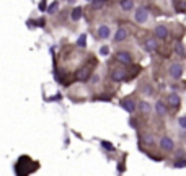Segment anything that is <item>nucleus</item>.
I'll return each instance as SVG.
<instances>
[{
  "label": "nucleus",
  "instance_id": "nucleus-1",
  "mask_svg": "<svg viewBox=\"0 0 186 176\" xmlns=\"http://www.w3.org/2000/svg\"><path fill=\"white\" fill-rule=\"evenodd\" d=\"M170 75L175 80L181 78V75H183V67H181L180 64H172V67H170Z\"/></svg>",
  "mask_w": 186,
  "mask_h": 176
},
{
  "label": "nucleus",
  "instance_id": "nucleus-2",
  "mask_svg": "<svg viewBox=\"0 0 186 176\" xmlns=\"http://www.w3.org/2000/svg\"><path fill=\"white\" fill-rule=\"evenodd\" d=\"M147 18H149V11L145 8H139L136 11V21L137 23H145V21H147Z\"/></svg>",
  "mask_w": 186,
  "mask_h": 176
},
{
  "label": "nucleus",
  "instance_id": "nucleus-3",
  "mask_svg": "<svg viewBox=\"0 0 186 176\" xmlns=\"http://www.w3.org/2000/svg\"><path fill=\"white\" fill-rule=\"evenodd\" d=\"M155 36H157V38H160V39H167L168 38V30L163 25H159L155 28Z\"/></svg>",
  "mask_w": 186,
  "mask_h": 176
},
{
  "label": "nucleus",
  "instance_id": "nucleus-4",
  "mask_svg": "<svg viewBox=\"0 0 186 176\" xmlns=\"http://www.w3.org/2000/svg\"><path fill=\"white\" fill-rule=\"evenodd\" d=\"M160 147L163 150H167V152H170V150H173V142H172V139H168V137H162L160 139Z\"/></svg>",
  "mask_w": 186,
  "mask_h": 176
},
{
  "label": "nucleus",
  "instance_id": "nucleus-5",
  "mask_svg": "<svg viewBox=\"0 0 186 176\" xmlns=\"http://www.w3.org/2000/svg\"><path fill=\"white\" fill-rule=\"evenodd\" d=\"M168 105L172 106V108H178L180 106V96H178L176 93H172V95H168Z\"/></svg>",
  "mask_w": 186,
  "mask_h": 176
},
{
  "label": "nucleus",
  "instance_id": "nucleus-6",
  "mask_svg": "<svg viewBox=\"0 0 186 176\" xmlns=\"http://www.w3.org/2000/svg\"><path fill=\"white\" fill-rule=\"evenodd\" d=\"M126 38H127V31L124 30V28H119L118 33L114 34V41H116V42H121V41H124Z\"/></svg>",
  "mask_w": 186,
  "mask_h": 176
},
{
  "label": "nucleus",
  "instance_id": "nucleus-7",
  "mask_svg": "<svg viewBox=\"0 0 186 176\" xmlns=\"http://www.w3.org/2000/svg\"><path fill=\"white\" fill-rule=\"evenodd\" d=\"M98 36L101 39H108V38H110V28H108L106 25H101L98 28Z\"/></svg>",
  "mask_w": 186,
  "mask_h": 176
},
{
  "label": "nucleus",
  "instance_id": "nucleus-8",
  "mask_svg": "<svg viewBox=\"0 0 186 176\" xmlns=\"http://www.w3.org/2000/svg\"><path fill=\"white\" fill-rule=\"evenodd\" d=\"M145 49H147L149 52H152V51L157 49V41H155V38H149L147 41H145Z\"/></svg>",
  "mask_w": 186,
  "mask_h": 176
},
{
  "label": "nucleus",
  "instance_id": "nucleus-9",
  "mask_svg": "<svg viewBox=\"0 0 186 176\" xmlns=\"http://www.w3.org/2000/svg\"><path fill=\"white\" fill-rule=\"evenodd\" d=\"M123 108L127 111V113H134V109H136L134 103H132L131 99H124V101H123Z\"/></svg>",
  "mask_w": 186,
  "mask_h": 176
},
{
  "label": "nucleus",
  "instance_id": "nucleus-10",
  "mask_svg": "<svg viewBox=\"0 0 186 176\" xmlns=\"http://www.w3.org/2000/svg\"><path fill=\"white\" fill-rule=\"evenodd\" d=\"M155 111L159 113V116H165V114H167V108H165V105L162 101L155 103Z\"/></svg>",
  "mask_w": 186,
  "mask_h": 176
},
{
  "label": "nucleus",
  "instance_id": "nucleus-11",
  "mask_svg": "<svg viewBox=\"0 0 186 176\" xmlns=\"http://www.w3.org/2000/svg\"><path fill=\"white\" fill-rule=\"evenodd\" d=\"M88 75H90V72H88L87 67L77 72V78H79V80H88Z\"/></svg>",
  "mask_w": 186,
  "mask_h": 176
},
{
  "label": "nucleus",
  "instance_id": "nucleus-12",
  "mask_svg": "<svg viewBox=\"0 0 186 176\" xmlns=\"http://www.w3.org/2000/svg\"><path fill=\"white\" fill-rule=\"evenodd\" d=\"M118 59L123 64H129V62H131V55H129L127 52H118Z\"/></svg>",
  "mask_w": 186,
  "mask_h": 176
},
{
  "label": "nucleus",
  "instance_id": "nucleus-13",
  "mask_svg": "<svg viewBox=\"0 0 186 176\" xmlns=\"http://www.w3.org/2000/svg\"><path fill=\"white\" fill-rule=\"evenodd\" d=\"M132 7H134V3H132V0H123V2H121V8L123 10H131Z\"/></svg>",
  "mask_w": 186,
  "mask_h": 176
},
{
  "label": "nucleus",
  "instance_id": "nucleus-14",
  "mask_svg": "<svg viewBox=\"0 0 186 176\" xmlns=\"http://www.w3.org/2000/svg\"><path fill=\"white\" fill-rule=\"evenodd\" d=\"M72 20H74V21H77V20H80V17H82V8H79V7H77L75 10H72Z\"/></svg>",
  "mask_w": 186,
  "mask_h": 176
},
{
  "label": "nucleus",
  "instance_id": "nucleus-15",
  "mask_svg": "<svg viewBox=\"0 0 186 176\" xmlns=\"http://www.w3.org/2000/svg\"><path fill=\"white\" fill-rule=\"evenodd\" d=\"M139 109L142 111V113H150V105H149L147 101H140V105H139Z\"/></svg>",
  "mask_w": 186,
  "mask_h": 176
},
{
  "label": "nucleus",
  "instance_id": "nucleus-16",
  "mask_svg": "<svg viewBox=\"0 0 186 176\" xmlns=\"http://www.w3.org/2000/svg\"><path fill=\"white\" fill-rule=\"evenodd\" d=\"M176 54H180V55H184V47H183V44L181 42H176Z\"/></svg>",
  "mask_w": 186,
  "mask_h": 176
},
{
  "label": "nucleus",
  "instance_id": "nucleus-17",
  "mask_svg": "<svg viewBox=\"0 0 186 176\" xmlns=\"http://www.w3.org/2000/svg\"><path fill=\"white\" fill-rule=\"evenodd\" d=\"M57 8H59L57 2H54V3H51V5H49V8H47V11H49V13H56V11H57Z\"/></svg>",
  "mask_w": 186,
  "mask_h": 176
},
{
  "label": "nucleus",
  "instance_id": "nucleus-18",
  "mask_svg": "<svg viewBox=\"0 0 186 176\" xmlns=\"http://www.w3.org/2000/svg\"><path fill=\"white\" fill-rule=\"evenodd\" d=\"M113 78H114V80H123L124 78V72H121V70L114 72V74H113Z\"/></svg>",
  "mask_w": 186,
  "mask_h": 176
},
{
  "label": "nucleus",
  "instance_id": "nucleus-19",
  "mask_svg": "<svg viewBox=\"0 0 186 176\" xmlns=\"http://www.w3.org/2000/svg\"><path fill=\"white\" fill-rule=\"evenodd\" d=\"M104 5V0H93V8H101Z\"/></svg>",
  "mask_w": 186,
  "mask_h": 176
},
{
  "label": "nucleus",
  "instance_id": "nucleus-20",
  "mask_svg": "<svg viewBox=\"0 0 186 176\" xmlns=\"http://www.w3.org/2000/svg\"><path fill=\"white\" fill-rule=\"evenodd\" d=\"M144 142L147 143V145H152V143L155 142V139H153L152 135H144Z\"/></svg>",
  "mask_w": 186,
  "mask_h": 176
},
{
  "label": "nucleus",
  "instance_id": "nucleus-21",
  "mask_svg": "<svg viewBox=\"0 0 186 176\" xmlns=\"http://www.w3.org/2000/svg\"><path fill=\"white\" fill-rule=\"evenodd\" d=\"M173 166H175V168H184V166H186V160H181V162H176Z\"/></svg>",
  "mask_w": 186,
  "mask_h": 176
},
{
  "label": "nucleus",
  "instance_id": "nucleus-22",
  "mask_svg": "<svg viewBox=\"0 0 186 176\" xmlns=\"http://www.w3.org/2000/svg\"><path fill=\"white\" fill-rule=\"evenodd\" d=\"M101 145H103V147H104V149H106V150H113V149H114V147H113L110 142H106V140H103V142H101Z\"/></svg>",
  "mask_w": 186,
  "mask_h": 176
},
{
  "label": "nucleus",
  "instance_id": "nucleus-23",
  "mask_svg": "<svg viewBox=\"0 0 186 176\" xmlns=\"http://www.w3.org/2000/svg\"><path fill=\"white\" fill-rule=\"evenodd\" d=\"M176 7H178V11H184L186 3H183V2H176Z\"/></svg>",
  "mask_w": 186,
  "mask_h": 176
},
{
  "label": "nucleus",
  "instance_id": "nucleus-24",
  "mask_svg": "<svg viewBox=\"0 0 186 176\" xmlns=\"http://www.w3.org/2000/svg\"><path fill=\"white\" fill-rule=\"evenodd\" d=\"M178 122H180V126L183 127V129H186V116H183V118L178 119Z\"/></svg>",
  "mask_w": 186,
  "mask_h": 176
},
{
  "label": "nucleus",
  "instance_id": "nucleus-25",
  "mask_svg": "<svg viewBox=\"0 0 186 176\" xmlns=\"http://www.w3.org/2000/svg\"><path fill=\"white\" fill-rule=\"evenodd\" d=\"M79 46H85V36H80V39H79Z\"/></svg>",
  "mask_w": 186,
  "mask_h": 176
},
{
  "label": "nucleus",
  "instance_id": "nucleus-26",
  "mask_svg": "<svg viewBox=\"0 0 186 176\" xmlns=\"http://www.w3.org/2000/svg\"><path fill=\"white\" fill-rule=\"evenodd\" d=\"M101 54H103V55H108V54H110V49H108L106 46H104V47H101Z\"/></svg>",
  "mask_w": 186,
  "mask_h": 176
},
{
  "label": "nucleus",
  "instance_id": "nucleus-27",
  "mask_svg": "<svg viewBox=\"0 0 186 176\" xmlns=\"http://www.w3.org/2000/svg\"><path fill=\"white\" fill-rule=\"evenodd\" d=\"M144 93H145V95H152V88H150V86H145Z\"/></svg>",
  "mask_w": 186,
  "mask_h": 176
},
{
  "label": "nucleus",
  "instance_id": "nucleus-28",
  "mask_svg": "<svg viewBox=\"0 0 186 176\" xmlns=\"http://www.w3.org/2000/svg\"><path fill=\"white\" fill-rule=\"evenodd\" d=\"M44 8H46V2H41L39 3V10H44Z\"/></svg>",
  "mask_w": 186,
  "mask_h": 176
}]
</instances>
